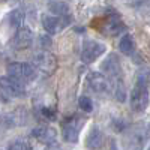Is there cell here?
I'll use <instances>...</instances> for the list:
<instances>
[{"label":"cell","mask_w":150,"mask_h":150,"mask_svg":"<svg viewBox=\"0 0 150 150\" xmlns=\"http://www.w3.org/2000/svg\"><path fill=\"white\" fill-rule=\"evenodd\" d=\"M131 107L134 111L141 112L149 105V74L147 71H140L137 74L135 86L129 95Z\"/></svg>","instance_id":"cell-1"},{"label":"cell","mask_w":150,"mask_h":150,"mask_svg":"<svg viewBox=\"0 0 150 150\" xmlns=\"http://www.w3.org/2000/svg\"><path fill=\"white\" fill-rule=\"evenodd\" d=\"M86 117L80 116V114H74L72 117H68L63 123H62V135L63 140L66 143H77L80 132L83 129V126L86 125Z\"/></svg>","instance_id":"cell-2"},{"label":"cell","mask_w":150,"mask_h":150,"mask_svg":"<svg viewBox=\"0 0 150 150\" xmlns=\"http://www.w3.org/2000/svg\"><path fill=\"white\" fill-rule=\"evenodd\" d=\"M8 77L26 84L29 81H33L38 77V72H36V69L33 68L32 63H26V62H14V63L8 65Z\"/></svg>","instance_id":"cell-3"},{"label":"cell","mask_w":150,"mask_h":150,"mask_svg":"<svg viewBox=\"0 0 150 150\" xmlns=\"http://www.w3.org/2000/svg\"><path fill=\"white\" fill-rule=\"evenodd\" d=\"M33 68L36 72H41L45 77H51V75L57 71V59L53 53L50 51H39L33 57Z\"/></svg>","instance_id":"cell-4"},{"label":"cell","mask_w":150,"mask_h":150,"mask_svg":"<svg viewBox=\"0 0 150 150\" xmlns=\"http://www.w3.org/2000/svg\"><path fill=\"white\" fill-rule=\"evenodd\" d=\"M48 95H41L39 98L35 99V114L44 122H54L57 120V102L56 99H53L51 102L47 101Z\"/></svg>","instance_id":"cell-5"},{"label":"cell","mask_w":150,"mask_h":150,"mask_svg":"<svg viewBox=\"0 0 150 150\" xmlns=\"http://www.w3.org/2000/svg\"><path fill=\"white\" fill-rule=\"evenodd\" d=\"M146 143V131L141 126H132L126 129L123 137V147L125 150H143Z\"/></svg>","instance_id":"cell-6"},{"label":"cell","mask_w":150,"mask_h":150,"mask_svg":"<svg viewBox=\"0 0 150 150\" xmlns=\"http://www.w3.org/2000/svg\"><path fill=\"white\" fill-rule=\"evenodd\" d=\"M101 69L105 72V77L110 80V83H117L122 81V65L117 54H108V57L102 62Z\"/></svg>","instance_id":"cell-7"},{"label":"cell","mask_w":150,"mask_h":150,"mask_svg":"<svg viewBox=\"0 0 150 150\" xmlns=\"http://www.w3.org/2000/svg\"><path fill=\"white\" fill-rule=\"evenodd\" d=\"M107 47L98 41H92L87 39L83 42V48H81V60L84 63H92L98 57H101L105 53Z\"/></svg>","instance_id":"cell-8"},{"label":"cell","mask_w":150,"mask_h":150,"mask_svg":"<svg viewBox=\"0 0 150 150\" xmlns=\"http://www.w3.org/2000/svg\"><path fill=\"white\" fill-rule=\"evenodd\" d=\"M0 89L5 95H8V98H21L26 95V84L20 83L14 78L8 77V75H3L0 77Z\"/></svg>","instance_id":"cell-9"},{"label":"cell","mask_w":150,"mask_h":150,"mask_svg":"<svg viewBox=\"0 0 150 150\" xmlns=\"http://www.w3.org/2000/svg\"><path fill=\"white\" fill-rule=\"evenodd\" d=\"M87 87L95 93H107L111 90L110 80L101 72H90L87 75Z\"/></svg>","instance_id":"cell-10"},{"label":"cell","mask_w":150,"mask_h":150,"mask_svg":"<svg viewBox=\"0 0 150 150\" xmlns=\"http://www.w3.org/2000/svg\"><path fill=\"white\" fill-rule=\"evenodd\" d=\"M32 42H33V33H32V30L29 27H20L15 32L14 38L11 39V47L14 50H18V51H20V50L29 48L32 45Z\"/></svg>","instance_id":"cell-11"},{"label":"cell","mask_w":150,"mask_h":150,"mask_svg":"<svg viewBox=\"0 0 150 150\" xmlns=\"http://www.w3.org/2000/svg\"><path fill=\"white\" fill-rule=\"evenodd\" d=\"M32 137H33V138H36L39 143H42V144L51 146L57 140V132L53 128H50V126H47V125H44V126L35 128L32 131Z\"/></svg>","instance_id":"cell-12"},{"label":"cell","mask_w":150,"mask_h":150,"mask_svg":"<svg viewBox=\"0 0 150 150\" xmlns=\"http://www.w3.org/2000/svg\"><path fill=\"white\" fill-rule=\"evenodd\" d=\"M104 141H105V137L102 131L98 126H93L86 137V147L89 150H99L104 147Z\"/></svg>","instance_id":"cell-13"},{"label":"cell","mask_w":150,"mask_h":150,"mask_svg":"<svg viewBox=\"0 0 150 150\" xmlns=\"http://www.w3.org/2000/svg\"><path fill=\"white\" fill-rule=\"evenodd\" d=\"M105 33H108L110 36H116L119 35L120 32L125 30V24L122 21V18L117 15V14H110L107 18H105V23H104V29H102Z\"/></svg>","instance_id":"cell-14"},{"label":"cell","mask_w":150,"mask_h":150,"mask_svg":"<svg viewBox=\"0 0 150 150\" xmlns=\"http://www.w3.org/2000/svg\"><path fill=\"white\" fill-rule=\"evenodd\" d=\"M20 110L14 112H6V114L0 116V132H5L8 129H12L18 126V125H24V122L20 119Z\"/></svg>","instance_id":"cell-15"},{"label":"cell","mask_w":150,"mask_h":150,"mask_svg":"<svg viewBox=\"0 0 150 150\" xmlns=\"http://www.w3.org/2000/svg\"><path fill=\"white\" fill-rule=\"evenodd\" d=\"M41 21H42V27H44L45 32L50 33V35L59 33L62 29L66 26V24L62 21L60 18H57V17H54V15H42V17H41Z\"/></svg>","instance_id":"cell-16"},{"label":"cell","mask_w":150,"mask_h":150,"mask_svg":"<svg viewBox=\"0 0 150 150\" xmlns=\"http://www.w3.org/2000/svg\"><path fill=\"white\" fill-rule=\"evenodd\" d=\"M48 9L54 14V17L60 18L65 24H68V21L71 20V14H69V6L65 2H50L48 3Z\"/></svg>","instance_id":"cell-17"},{"label":"cell","mask_w":150,"mask_h":150,"mask_svg":"<svg viewBox=\"0 0 150 150\" xmlns=\"http://www.w3.org/2000/svg\"><path fill=\"white\" fill-rule=\"evenodd\" d=\"M135 39H134V36L131 33H126V35H123L122 36V39L119 42V50H120V53H123L125 56H132L135 53Z\"/></svg>","instance_id":"cell-18"},{"label":"cell","mask_w":150,"mask_h":150,"mask_svg":"<svg viewBox=\"0 0 150 150\" xmlns=\"http://www.w3.org/2000/svg\"><path fill=\"white\" fill-rule=\"evenodd\" d=\"M24 18H26V14H24V11L20 9V8H17V9H14V11H11V14L8 15L9 24H11L12 27H17V29L23 27Z\"/></svg>","instance_id":"cell-19"},{"label":"cell","mask_w":150,"mask_h":150,"mask_svg":"<svg viewBox=\"0 0 150 150\" xmlns=\"http://www.w3.org/2000/svg\"><path fill=\"white\" fill-rule=\"evenodd\" d=\"M8 150H32V144L26 138H15L9 143Z\"/></svg>","instance_id":"cell-20"},{"label":"cell","mask_w":150,"mask_h":150,"mask_svg":"<svg viewBox=\"0 0 150 150\" xmlns=\"http://www.w3.org/2000/svg\"><path fill=\"white\" fill-rule=\"evenodd\" d=\"M111 87H114V98L117 99L119 102H125V101H126V89H125L123 80L117 81V83H112Z\"/></svg>","instance_id":"cell-21"},{"label":"cell","mask_w":150,"mask_h":150,"mask_svg":"<svg viewBox=\"0 0 150 150\" xmlns=\"http://www.w3.org/2000/svg\"><path fill=\"white\" fill-rule=\"evenodd\" d=\"M111 126H112V129H114L116 132H125L128 128H129V125H128V122L126 120H123V119H112L111 120Z\"/></svg>","instance_id":"cell-22"},{"label":"cell","mask_w":150,"mask_h":150,"mask_svg":"<svg viewBox=\"0 0 150 150\" xmlns=\"http://www.w3.org/2000/svg\"><path fill=\"white\" fill-rule=\"evenodd\" d=\"M78 105H80V108H81L84 112L93 111V102H92V99H90L89 96H81V98L78 99Z\"/></svg>","instance_id":"cell-23"},{"label":"cell","mask_w":150,"mask_h":150,"mask_svg":"<svg viewBox=\"0 0 150 150\" xmlns=\"http://www.w3.org/2000/svg\"><path fill=\"white\" fill-rule=\"evenodd\" d=\"M41 44H42V47L44 45H50V39H48V38H45V36H42L41 38Z\"/></svg>","instance_id":"cell-24"}]
</instances>
